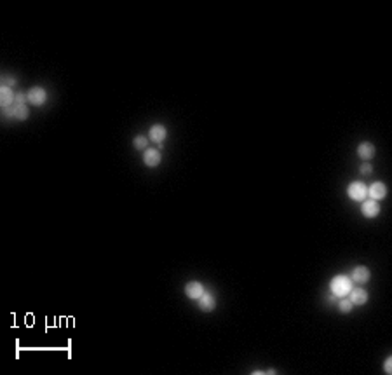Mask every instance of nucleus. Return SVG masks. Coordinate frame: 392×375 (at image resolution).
Masks as SVG:
<instances>
[{"label": "nucleus", "instance_id": "7", "mask_svg": "<svg viewBox=\"0 0 392 375\" xmlns=\"http://www.w3.org/2000/svg\"><path fill=\"white\" fill-rule=\"evenodd\" d=\"M369 278H371V272H369V269L366 265H358V267H354L352 272H350V280L358 284L368 283Z\"/></svg>", "mask_w": 392, "mask_h": 375}, {"label": "nucleus", "instance_id": "2", "mask_svg": "<svg viewBox=\"0 0 392 375\" xmlns=\"http://www.w3.org/2000/svg\"><path fill=\"white\" fill-rule=\"evenodd\" d=\"M352 288H354V281L350 280V276L338 274V276H335V278H331V281H330V291L335 297H338V299L347 297Z\"/></svg>", "mask_w": 392, "mask_h": 375}, {"label": "nucleus", "instance_id": "4", "mask_svg": "<svg viewBox=\"0 0 392 375\" xmlns=\"http://www.w3.org/2000/svg\"><path fill=\"white\" fill-rule=\"evenodd\" d=\"M28 103L33 105V107H42L47 101V91L40 86H33V88L28 89Z\"/></svg>", "mask_w": 392, "mask_h": 375}, {"label": "nucleus", "instance_id": "11", "mask_svg": "<svg viewBox=\"0 0 392 375\" xmlns=\"http://www.w3.org/2000/svg\"><path fill=\"white\" fill-rule=\"evenodd\" d=\"M349 300L354 306H364V304L368 302V291L359 286L352 288V290L349 291Z\"/></svg>", "mask_w": 392, "mask_h": 375}, {"label": "nucleus", "instance_id": "10", "mask_svg": "<svg viewBox=\"0 0 392 375\" xmlns=\"http://www.w3.org/2000/svg\"><path fill=\"white\" fill-rule=\"evenodd\" d=\"M16 100V91L9 86H2L0 88V103H2V112L7 110L9 107H12Z\"/></svg>", "mask_w": 392, "mask_h": 375}, {"label": "nucleus", "instance_id": "9", "mask_svg": "<svg viewBox=\"0 0 392 375\" xmlns=\"http://www.w3.org/2000/svg\"><path fill=\"white\" fill-rule=\"evenodd\" d=\"M361 213L364 215L366 219H375L380 215V203L373 199H364L361 204Z\"/></svg>", "mask_w": 392, "mask_h": 375}, {"label": "nucleus", "instance_id": "13", "mask_svg": "<svg viewBox=\"0 0 392 375\" xmlns=\"http://www.w3.org/2000/svg\"><path fill=\"white\" fill-rule=\"evenodd\" d=\"M197 304H199V307L204 311V312H211V311H215V307H216L215 295L208 293V291H204L199 299H197Z\"/></svg>", "mask_w": 392, "mask_h": 375}, {"label": "nucleus", "instance_id": "1", "mask_svg": "<svg viewBox=\"0 0 392 375\" xmlns=\"http://www.w3.org/2000/svg\"><path fill=\"white\" fill-rule=\"evenodd\" d=\"M28 96L25 93L18 91L16 93V100L12 103V107H9L7 110H4V115L7 119H14V121H27L28 119Z\"/></svg>", "mask_w": 392, "mask_h": 375}, {"label": "nucleus", "instance_id": "6", "mask_svg": "<svg viewBox=\"0 0 392 375\" xmlns=\"http://www.w3.org/2000/svg\"><path fill=\"white\" fill-rule=\"evenodd\" d=\"M168 138V129L162 124H154V126L148 129V140H152L154 143H157L159 149L162 147V142Z\"/></svg>", "mask_w": 392, "mask_h": 375}, {"label": "nucleus", "instance_id": "18", "mask_svg": "<svg viewBox=\"0 0 392 375\" xmlns=\"http://www.w3.org/2000/svg\"><path fill=\"white\" fill-rule=\"evenodd\" d=\"M359 171H361V175H371L373 168H371V164H369V162H363L361 168H359Z\"/></svg>", "mask_w": 392, "mask_h": 375}, {"label": "nucleus", "instance_id": "16", "mask_svg": "<svg viewBox=\"0 0 392 375\" xmlns=\"http://www.w3.org/2000/svg\"><path fill=\"white\" fill-rule=\"evenodd\" d=\"M352 307H354V304L350 302L349 299H345V297H342V299H338V309L342 311L343 314L350 312V311H352Z\"/></svg>", "mask_w": 392, "mask_h": 375}, {"label": "nucleus", "instance_id": "3", "mask_svg": "<svg viewBox=\"0 0 392 375\" xmlns=\"http://www.w3.org/2000/svg\"><path fill=\"white\" fill-rule=\"evenodd\" d=\"M347 195H349L352 201H358V203H363V201L368 197V187L364 185V182H352V184L347 187Z\"/></svg>", "mask_w": 392, "mask_h": 375}, {"label": "nucleus", "instance_id": "15", "mask_svg": "<svg viewBox=\"0 0 392 375\" xmlns=\"http://www.w3.org/2000/svg\"><path fill=\"white\" fill-rule=\"evenodd\" d=\"M133 147H135L136 150H146L148 149V138L143 136V134H138V136H135V140H133Z\"/></svg>", "mask_w": 392, "mask_h": 375}, {"label": "nucleus", "instance_id": "19", "mask_svg": "<svg viewBox=\"0 0 392 375\" xmlns=\"http://www.w3.org/2000/svg\"><path fill=\"white\" fill-rule=\"evenodd\" d=\"M384 372L387 375H391L392 374V356H389L387 360H385V363H384Z\"/></svg>", "mask_w": 392, "mask_h": 375}, {"label": "nucleus", "instance_id": "14", "mask_svg": "<svg viewBox=\"0 0 392 375\" xmlns=\"http://www.w3.org/2000/svg\"><path fill=\"white\" fill-rule=\"evenodd\" d=\"M375 152H377V150H375V145H373V143H369V142L359 143V147H358V156L361 157V159L364 162H369V159H373Z\"/></svg>", "mask_w": 392, "mask_h": 375}, {"label": "nucleus", "instance_id": "17", "mask_svg": "<svg viewBox=\"0 0 392 375\" xmlns=\"http://www.w3.org/2000/svg\"><path fill=\"white\" fill-rule=\"evenodd\" d=\"M16 82H18V81H16L14 77H11V75H4V77H2V86H9V88H12V86H14Z\"/></svg>", "mask_w": 392, "mask_h": 375}, {"label": "nucleus", "instance_id": "5", "mask_svg": "<svg viewBox=\"0 0 392 375\" xmlns=\"http://www.w3.org/2000/svg\"><path fill=\"white\" fill-rule=\"evenodd\" d=\"M161 161H162V156L159 149L150 147V149L143 150V162H145V166H148V168H157V166L161 164Z\"/></svg>", "mask_w": 392, "mask_h": 375}, {"label": "nucleus", "instance_id": "12", "mask_svg": "<svg viewBox=\"0 0 392 375\" xmlns=\"http://www.w3.org/2000/svg\"><path fill=\"white\" fill-rule=\"evenodd\" d=\"M204 293V284L200 281H190L185 284V295L192 300H197Z\"/></svg>", "mask_w": 392, "mask_h": 375}, {"label": "nucleus", "instance_id": "8", "mask_svg": "<svg viewBox=\"0 0 392 375\" xmlns=\"http://www.w3.org/2000/svg\"><path fill=\"white\" fill-rule=\"evenodd\" d=\"M368 195H369V199H373V201L385 199V195H387V185H385L384 182H373L368 187Z\"/></svg>", "mask_w": 392, "mask_h": 375}]
</instances>
